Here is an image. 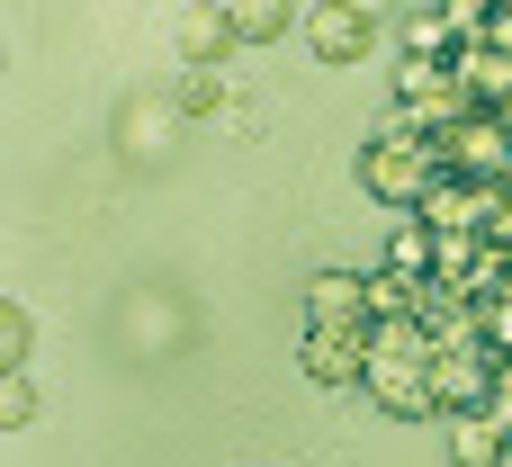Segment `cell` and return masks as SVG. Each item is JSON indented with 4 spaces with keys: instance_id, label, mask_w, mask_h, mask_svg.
Returning <instances> with one entry per match:
<instances>
[{
    "instance_id": "cell-9",
    "label": "cell",
    "mask_w": 512,
    "mask_h": 467,
    "mask_svg": "<svg viewBox=\"0 0 512 467\" xmlns=\"http://www.w3.org/2000/svg\"><path fill=\"white\" fill-rule=\"evenodd\" d=\"M180 54H189V72L225 63V54H234V18H225V9H198V18H180Z\"/></svg>"
},
{
    "instance_id": "cell-2",
    "label": "cell",
    "mask_w": 512,
    "mask_h": 467,
    "mask_svg": "<svg viewBox=\"0 0 512 467\" xmlns=\"http://www.w3.org/2000/svg\"><path fill=\"white\" fill-rule=\"evenodd\" d=\"M441 135H423L414 117H396V126H378L369 144H360V189L378 198V207H396V216H423L432 198H441Z\"/></svg>"
},
{
    "instance_id": "cell-11",
    "label": "cell",
    "mask_w": 512,
    "mask_h": 467,
    "mask_svg": "<svg viewBox=\"0 0 512 467\" xmlns=\"http://www.w3.org/2000/svg\"><path fill=\"white\" fill-rule=\"evenodd\" d=\"M36 423V378H0V432H27Z\"/></svg>"
},
{
    "instance_id": "cell-10",
    "label": "cell",
    "mask_w": 512,
    "mask_h": 467,
    "mask_svg": "<svg viewBox=\"0 0 512 467\" xmlns=\"http://www.w3.org/2000/svg\"><path fill=\"white\" fill-rule=\"evenodd\" d=\"M27 342H36V315L0 306V378H27Z\"/></svg>"
},
{
    "instance_id": "cell-4",
    "label": "cell",
    "mask_w": 512,
    "mask_h": 467,
    "mask_svg": "<svg viewBox=\"0 0 512 467\" xmlns=\"http://www.w3.org/2000/svg\"><path fill=\"white\" fill-rule=\"evenodd\" d=\"M378 9H351V0H324V9H306V45H315V63H369V45H378Z\"/></svg>"
},
{
    "instance_id": "cell-6",
    "label": "cell",
    "mask_w": 512,
    "mask_h": 467,
    "mask_svg": "<svg viewBox=\"0 0 512 467\" xmlns=\"http://www.w3.org/2000/svg\"><path fill=\"white\" fill-rule=\"evenodd\" d=\"M297 369H306L315 387H369V333H315V324H306Z\"/></svg>"
},
{
    "instance_id": "cell-1",
    "label": "cell",
    "mask_w": 512,
    "mask_h": 467,
    "mask_svg": "<svg viewBox=\"0 0 512 467\" xmlns=\"http://www.w3.org/2000/svg\"><path fill=\"white\" fill-rule=\"evenodd\" d=\"M432 378H441V342H432L423 315H405V324H369V387H360V396H369L378 414H396V423H432V414H441Z\"/></svg>"
},
{
    "instance_id": "cell-8",
    "label": "cell",
    "mask_w": 512,
    "mask_h": 467,
    "mask_svg": "<svg viewBox=\"0 0 512 467\" xmlns=\"http://www.w3.org/2000/svg\"><path fill=\"white\" fill-rule=\"evenodd\" d=\"M225 18H234V45H279L288 27H306V9H288V0H234Z\"/></svg>"
},
{
    "instance_id": "cell-3",
    "label": "cell",
    "mask_w": 512,
    "mask_h": 467,
    "mask_svg": "<svg viewBox=\"0 0 512 467\" xmlns=\"http://www.w3.org/2000/svg\"><path fill=\"white\" fill-rule=\"evenodd\" d=\"M441 171H450V180H477V189H512V126L495 108L459 117V126L441 135Z\"/></svg>"
},
{
    "instance_id": "cell-12",
    "label": "cell",
    "mask_w": 512,
    "mask_h": 467,
    "mask_svg": "<svg viewBox=\"0 0 512 467\" xmlns=\"http://www.w3.org/2000/svg\"><path fill=\"white\" fill-rule=\"evenodd\" d=\"M216 99H225V81H207V72H180V108H189V117H216Z\"/></svg>"
},
{
    "instance_id": "cell-7",
    "label": "cell",
    "mask_w": 512,
    "mask_h": 467,
    "mask_svg": "<svg viewBox=\"0 0 512 467\" xmlns=\"http://www.w3.org/2000/svg\"><path fill=\"white\" fill-rule=\"evenodd\" d=\"M512 459V432L495 414H459L450 423V467H504Z\"/></svg>"
},
{
    "instance_id": "cell-5",
    "label": "cell",
    "mask_w": 512,
    "mask_h": 467,
    "mask_svg": "<svg viewBox=\"0 0 512 467\" xmlns=\"http://www.w3.org/2000/svg\"><path fill=\"white\" fill-rule=\"evenodd\" d=\"M306 315H315V333H369V279L360 270H315Z\"/></svg>"
}]
</instances>
